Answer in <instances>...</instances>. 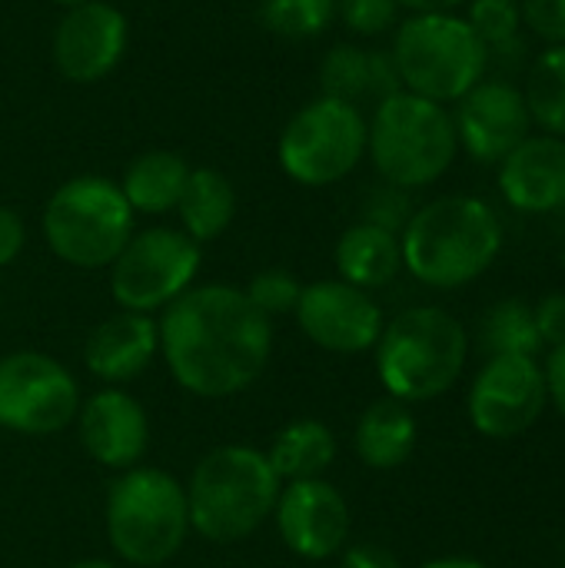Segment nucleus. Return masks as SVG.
Listing matches in <instances>:
<instances>
[{
	"label": "nucleus",
	"mask_w": 565,
	"mask_h": 568,
	"mask_svg": "<svg viewBox=\"0 0 565 568\" xmlns=\"http://www.w3.org/2000/svg\"><path fill=\"white\" fill-rule=\"evenodd\" d=\"M160 346L173 379L203 399L250 389L273 349L270 320L236 286H196L163 306Z\"/></svg>",
	"instance_id": "nucleus-1"
},
{
	"label": "nucleus",
	"mask_w": 565,
	"mask_h": 568,
	"mask_svg": "<svg viewBox=\"0 0 565 568\" xmlns=\"http://www.w3.org/2000/svg\"><path fill=\"white\" fill-rule=\"evenodd\" d=\"M403 266L433 290L480 280L503 250L496 210L476 196H440L413 210L403 236Z\"/></svg>",
	"instance_id": "nucleus-2"
},
{
	"label": "nucleus",
	"mask_w": 565,
	"mask_h": 568,
	"mask_svg": "<svg viewBox=\"0 0 565 568\" xmlns=\"http://www.w3.org/2000/svg\"><path fill=\"white\" fill-rule=\"evenodd\" d=\"M280 489L283 483L266 453L250 446H220L206 453L190 476V529L216 546L240 542L273 516Z\"/></svg>",
	"instance_id": "nucleus-3"
},
{
	"label": "nucleus",
	"mask_w": 565,
	"mask_h": 568,
	"mask_svg": "<svg viewBox=\"0 0 565 568\" xmlns=\"http://www.w3.org/2000/svg\"><path fill=\"white\" fill-rule=\"evenodd\" d=\"M470 336L440 306H413L383 326L376 339V373L400 403H430L456 386L466 369Z\"/></svg>",
	"instance_id": "nucleus-4"
},
{
	"label": "nucleus",
	"mask_w": 565,
	"mask_h": 568,
	"mask_svg": "<svg viewBox=\"0 0 565 568\" xmlns=\"http://www.w3.org/2000/svg\"><path fill=\"white\" fill-rule=\"evenodd\" d=\"M366 150L390 186L423 190L453 166L460 140L443 103L396 90L376 103L373 123H366Z\"/></svg>",
	"instance_id": "nucleus-5"
},
{
	"label": "nucleus",
	"mask_w": 565,
	"mask_h": 568,
	"mask_svg": "<svg viewBox=\"0 0 565 568\" xmlns=\"http://www.w3.org/2000/svg\"><path fill=\"white\" fill-rule=\"evenodd\" d=\"M190 532L186 489L163 469L133 466L107 496V536L130 566L157 568L170 562Z\"/></svg>",
	"instance_id": "nucleus-6"
},
{
	"label": "nucleus",
	"mask_w": 565,
	"mask_h": 568,
	"mask_svg": "<svg viewBox=\"0 0 565 568\" xmlns=\"http://www.w3.org/2000/svg\"><path fill=\"white\" fill-rule=\"evenodd\" d=\"M390 57L403 90L433 103L466 97L490 67L483 40L473 33L466 17L456 13H413L400 23Z\"/></svg>",
	"instance_id": "nucleus-7"
},
{
	"label": "nucleus",
	"mask_w": 565,
	"mask_h": 568,
	"mask_svg": "<svg viewBox=\"0 0 565 568\" xmlns=\"http://www.w3.org/2000/svg\"><path fill=\"white\" fill-rule=\"evenodd\" d=\"M47 246L70 266H110L133 236V210L107 176L67 180L43 210Z\"/></svg>",
	"instance_id": "nucleus-8"
},
{
	"label": "nucleus",
	"mask_w": 565,
	"mask_h": 568,
	"mask_svg": "<svg viewBox=\"0 0 565 568\" xmlns=\"http://www.w3.org/2000/svg\"><path fill=\"white\" fill-rule=\"evenodd\" d=\"M366 153V120L360 106L320 97L306 103L280 133V166L300 186H330L356 170Z\"/></svg>",
	"instance_id": "nucleus-9"
},
{
	"label": "nucleus",
	"mask_w": 565,
	"mask_h": 568,
	"mask_svg": "<svg viewBox=\"0 0 565 568\" xmlns=\"http://www.w3.org/2000/svg\"><path fill=\"white\" fill-rule=\"evenodd\" d=\"M200 270V243L180 230L153 226L120 250L110 273V293L127 313H153L183 296Z\"/></svg>",
	"instance_id": "nucleus-10"
},
{
	"label": "nucleus",
	"mask_w": 565,
	"mask_h": 568,
	"mask_svg": "<svg viewBox=\"0 0 565 568\" xmlns=\"http://www.w3.org/2000/svg\"><path fill=\"white\" fill-rule=\"evenodd\" d=\"M80 413L77 379L50 356L23 349L0 359V426L23 436H50Z\"/></svg>",
	"instance_id": "nucleus-11"
},
{
	"label": "nucleus",
	"mask_w": 565,
	"mask_h": 568,
	"mask_svg": "<svg viewBox=\"0 0 565 568\" xmlns=\"http://www.w3.org/2000/svg\"><path fill=\"white\" fill-rule=\"evenodd\" d=\"M549 403L546 373L533 356H490L470 389V423L486 439L529 433Z\"/></svg>",
	"instance_id": "nucleus-12"
},
{
	"label": "nucleus",
	"mask_w": 565,
	"mask_h": 568,
	"mask_svg": "<svg viewBox=\"0 0 565 568\" xmlns=\"http://www.w3.org/2000/svg\"><path fill=\"white\" fill-rule=\"evenodd\" d=\"M300 329L326 353H366L383 333V310L360 286L343 280H320L303 286L296 303Z\"/></svg>",
	"instance_id": "nucleus-13"
},
{
	"label": "nucleus",
	"mask_w": 565,
	"mask_h": 568,
	"mask_svg": "<svg viewBox=\"0 0 565 568\" xmlns=\"http://www.w3.org/2000/svg\"><path fill=\"white\" fill-rule=\"evenodd\" d=\"M456 103V140L480 163H503L533 133L526 97L509 80H480Z\"/></svg>",
	"instance_id": "nucleus-14"
},
{
	"label": "nucleus",
	"mask_w": 565,
	"mask_h": 568,
	"mask_svg": "<svg viewBox=\"0 0 565 568\" xmlns=\"http://www.w3.org/2000/svg\"><path fill=\"white\" fill-rule=\"evenodd\" d=\"M127 50V17L103 3L87 0L63 13L53 30V63L70 83L103 80Z\"/></svg>",
	"instance_id": "nucleus-15"
},
{
	"label": "nucleus",
	"mask_w": 565,
	"mask_h": 568,
	"mask_svg": "<svg viewBox=\"0 0 565 568\" xmlns=\"http://www.w3.org/2000/svg\"><path fill=\"white\" fill-rule=\"evenodd\" d=\"M276 529L300 559H330L350 539V506L326 479H303L280 489Z\"/></svg>",
	"instance_id": "nucleus-16"
},
{
	"label": "nucleus",
	"mask_w": 565,
	"mask_h": 568,
	"mask_svg": "<svg viewBox=\"0 0 565 568\" xmlns=\"http://www.w3.org/2000/svg\"><path fill=\"white\" fill-rule=\"evenodd\" d=\"M80 443L107 469H133L150 443V423L143 406L123 389H103L83 403Z\"/></svg>",
	"instance_id": "nucleus-17"
},
{
	"label": "nucleus",
	"mask_w": 565,
	"mask_h": 568,
	"mask_svg": "<svg viewBox=\"0 0 565 568\" xmlns=\"http://www.w3.org/2000/svg\"><path fill=\"white\" fill-rule=\"evenodd\" d=\"M503 200L529 216L559 213L565 206V140L563 136H526L500 163Z\"/></svg>",
	"instance_id": "nucleus-18"
},
{
	"label": "nucleus",
	"mask_w": 565,
	"mask_h": 568,
	"mask_svg": "<svg viewBox=\"0 0 565 568\" xmlns=\"http://www.w3.org/2000/svg\"><path fill=\"white\" fill-rule=\"evenodd\" d=\"M160 349V329L147 313H117L110 320H103L87 346H83V359L87 369L103 379V383H127L133 376H140L153 356Z\"/></svg>",
	"instance_id": "nucleus-19"
},
{
	"label": "nucleus",
	"mask_w": 565,
	"mask_h": 568,
	"mask_svg": "<svg viewBox=\"0 0 565 568\" xmlns=\"http://www.w3.org/2000/svg\"><path fill=\"white\" fill-rule=\"evenodd\" d=\"M320 80H323V97L343 100L360 106L363 100H386L396 90H403L396 63L390 53L380 50H363V47H350L340 43L326 53L323 67H320Z\"/></svg>",
	"instance_id": "nucleus-20"
},
{
	"label": "nucleus",
	"mask_w": 565,
	"mask_h": 568,
	"mask_svg": "<svg viewBox=\"0 0 565 568\" xmlns=\"http://www.w3.org/2000/svg\"><path fill=\"white\" fill-rule=\"evenodd\" d=\"M416 439L420 426L410 413V403H400L393 396L373 403L356 423V456L363 459V466L380 473L400 469L413 456Z\"/></svg>",
	"instance_id": "nucleus-21"
},
{
	"label": "nucleus",
	"mask_w": 565,
	"mask_h": 568,
	"mask_svg": "<svg viewBox=\"0 0 565 568\" xmlns=\"http://www.w3.org/2000/svg\"><path fill=\"white\" fill-rule=\"evenodd\" d=\"M336 270L343 283L360 290H376L393 283L396 273L403 270L400 236L373 223L350 226L336 243Z\"/></svg>",
	"instance_id": "nucleus-22"
},
{
	"label": "nucleus",
	"mask_w": 565,
	"mask_h": 568,
	"mask_svg": "<svg viewBox=\"0 0 565 568\" xmlns=\"http://www.w3.org/2000/svg\"><path fill=\"white\" fill-rule=\"evenodd\" d=\"M186 176H190V166H186V160L180 153H173V150H147L127 166L120 193H123V200L130 203L133 213L157 216V213L176 210V203L183 196V186H186Z\"/></svg>",
	"instance_id": "nucleus-23"
},
{
	"label": "nucleus",
	"mask_w": 565,
	"mask_h": 568,
	"mask_svg": "<svg viewBox=\"0 0 565 568\" xmlns=\"http://www.w3.org/2000/svg\"><path fill=\"white\" fill-rule=\"evenodd\" d=\"M176 210H180V220H183V233L193 243H210L233 223V216H236V190L226 180V173L200 166V170H190Z\"/></svg>",
	"instance_id": "nucleus-24"
},
{
	"label": "nucleus",
	"mask_w": 565,
	"mask_h": 568,
	"mask_svg": "<svg viewBox=\"0 0 565 568\" xmlns=\"http://www.w3.org/2000/svg\"><path fill=\"white\" fill-rule=\"evenodd\" d=\"M266 459L280 476V483L323 479V473L336 459V436L320 419H300L280 429Z\"/></svg>",
	"instance_id": "nucleus-25"
},
{
	"label": "nucleus",
	"mask_w": 565,
	"mask_h": 568,
	"mask_svg": "<svg viewBox=\"0 0 565 568\" xmlns=\"http://www.w3.org/2000/svg\"><path fill=\"white\" fill-rule=\"evenodd\" d=\"M526 106L536 126L565 140V43L543 50L526 73Z\"/></svg>",
	"instance_id": "nucleus-26"
},
{
	"label": "nucleus",
	"mask_w": 565,
	"mask_h": 568,
	"mask_svg": "<svg viewBox=\"0 0 565 568\" xmlns=\"http://www.w3.org/2000/svg\"><path fill=\"white\" fill-rule=\"evenodd\" d=\"M480 339L486 356H539L546 346L536 329L533 306L526 300H503L496 303L480 326Z\"/></svg>",
	"instance_id": "nucleus-27"
},
{
	"label": "nucleus",
	"mask_w": 565,
	"mask_h": 568,
	"mask_svg": "<svg viewBox=\"0 0 565 568\" xmlns=\"http://www.w3.org/2000/svg\"><path fill=\"white\" fill-rule=\"evenodd\" d=\"M466 23L483 40L490 60H523L526 40H523V10L519 0H473Z\"/></svg>",
	"instance_id": "nucleus-28"
},
{
	"label": "nucleus",
	"mask_w": 565,
	"mask_h": 568,
	"mask_svg": "<svg viewBox=\"0 0 565 568\" xmlns=\"http://www.w3.org/2000/svg\"><path fill=\"white\" fill-rule=\"evenodd\" d=\"M263 23L290 40L323 33L336 17V0H260Z\"/></svg>",
	"instance_id": "nucleus-29"
},
{
	"label": "nucleus",
	"mask_w": 565,
	"mask_h": 568,
	"mask_svg": "<svg viewBox=\"0 0 565 568\" xmlns=\"http://www.w3.org/2000/svg\"><path fill=\"white\" fill-rule=\"evenodd\" d=\"M246 300L270 320V316H280V313H293L296 303H300V293L303 286L296 283L293 273L286 270H263L250 280V286L243 290Z\"/></svg>",
	"instance_id": "nucleus-30"
},
{
	"label": "nucleus",
	"mask_w": 565,
	"mask_h": 568,
	"mask_svg": "<svg viewBox=\"0 0 565 568\" xmlns=\"http://www.w3.org/2000/svg\"><path fill=\"white\" fill-rule=\"evenodd\" d=\"M336 13L353 33L376 37L396 23L400 3L396 0H336Z\"/></svg>",
	"instance_id": "nucleus-31"
},
{
	"label": "nucleus",
	"mask_w": 565,
	"mask_h": 568,
	"mask_svg": "<svg viewBox=\"0 0 565 568\" xmlns=\"http://www.w3.org/2000/svg\"><path fill=\"white\" fill-rule=\"evenodd\" d=\"M410 190H400V186H380V190H373L370 193V200H366V220L363 223H373V226H383V230H390V233H403L406 230V223H410V216H413V203H410V196H406Z\"/></svg>",
	"instance_id": "nucleus-32"
},
{
	"label": "nucleus",
	"mask_w": 565,
	"mask_h": 568,
	"mask_svg": "<svg viewBox=\"0 0 565 568\" xmlns=\"http://www.w3.org/2000/svg\"><path fill=\"white\" fill-rule=\"evenodd\" d=\"M523 23L549 47L565 43V0H519Z\"/></svg>",
	"instance_id": "nucleus-33"
},
{
	"label": "nucleus",
	"mask_w": 565,
	"mask_h": 568,
	"mask_svg": "<svg viewBox=\"0 0 565 568\" xmlns=\"http://www.w3.org/2000/svg\"><path fill=\"white\" fill-rule=\"evenodd\" d=\"M533 316H536V329H539L543 346H549V349L565 346V293L543 296L533 306Z\"/></svg>",
	"instance_id": "nucleus-34"
},
{
	"label": "nucleus",
	"mask_w": 565,
	"mask_h": 568,
	"mask_svg": "<svg viewBox=\"0 0 565 568\" xmlns=\"http://www.w3.org/2000/svg\"><path fill=\"white\" fill-rule=\"evenodd\" d=\"M343 568H403V566H400V559H396L390 549H383V546H376V542H356V546H350V549H346V556H343Z\"/></svg>",
	"instance_id": "nucleus-35"
},
{
	"label": "nucleus",
	"mask_w": 565,
	"mask_h": 568,
	"mask_svg": "<svg viewBox=\"0 0 565 568\" xmlns=\"http://www.w3.org/2000/svg\"><path fill=\"white\" fill-rule=\"evenodd\" d=\"M23 220L13 210L0 206V266L17 260V253L23 250Z\"/></svg>",
	"instance_id": "nucleus-36"
},
{
	"label": "nucleus",
	"mask_w": 565,
	"mask_h": 568,
	"mask_svg": "<svg viewBox=\"0 0 565 568\" xmlns=\"http://www.w3.org/2000/svg\"><path fill=\"white\" fill-rule=\"evenodd\" d=\"M543 373H546V389H549L553 406L565 416V346L549 349V359H546Z\"/></svg>",
	"instance_id": "nucleus-37"
},
{
	"label": "nucleus",
	"mask_w": 565,
	"mask_h": 568,
	"mask_svg": "<svg viewBox=\"0 0 565 568\" xmlns=\"http://www.w3.org/2000/svg\"><path fill=\"white\" fill-rule=\"evenodd\" d=\"M396 3L413 13H453V7H460L463 0H396Z\"/></svg>",
	"instance_id": "nucleus-38"
},
{
	"label": "nucleus",
	"mask_w": 565,
	"mask_h": 568,
	"mask_svg": "<svg viewBox=\"0 0 565 568\" xmlns=\"http://www.w3.org/2000/svg\"><path fill=\"white\" fill-rule=\"evenodd\" d=\"M420 568H486L480 559H463V556H450V559H433Z\"/></svg>",
	"instance_id": "nucleus-39"
},
{
	"label": "nucleus",
	"mask_w": 565,
	"mask_h": 568,
	"mask_svg": "<svg viewBox=\"0 0 565 568\" xmlns=\"http://www.w3.org/2000/svg\"><path fill=\"white\" fill-rule=\"evenodd\" d=\"M70 568H113L110 562H103V559H83V562H73Z\"/></svg>",
	"instance_id": "nucleus-40"
},
{
	"label": "nucleus",
	"mask_w": 565,
	"mask_h": 568,
	"mask_svg": "<svg viewBox=\"0 0 565 568\" xmlns=\"http://www.w3.org/2000/svg\"><path fill=\"white\" fill-rule=\"evenodd\" d=\"M53 3H63V7H77V3H87V0H53Z\"/></svg>",
	"instance_id": "nucleus-41"
},
{
	"label": "nucleus",
	"mask_w": 565,
	"mask_h": 568,
	"mask_svg": "<svg viewBox=\"0 0 565 568\" xmlns=\"http://www.w3.org/2000/svg\"><path fill=\"white\" fill-rule=\"evenodd\" d=\"M559 562H563V568H565V542H563V552H559Z\"/></svg>",
	"instance_id": "nucleus-42"
},
{
	"label": "nucleus",
	"mask_w": 565,
	"mask_h": 568,
	"mask_svg": "<svg viewBox=\"0 0 565 568\" xmlns=\"http://www.w3.org/2000/svg\"><path fill=\"white\" fill-rule=\"evenodd\" d=\"M559 216H563V230H565V206H563V210H559Z\"/></svg>",
	"instance_id": "nucleus-43"
},
{
	"label": "nucleus",
	"mask_w": 565,
	"mask_h": 568,
	"mask_svg": "<svg viewBox=\"0 0 565 568\" xmlns=\"http://www.w3.org/2000/svg\"><path fill=\"white\" fill-rule=\"evenodd\" d=\"M563 266H565V250H563Z\"/></svg>",
	"instance_id": "nucleus-44"
}]
</instances>
